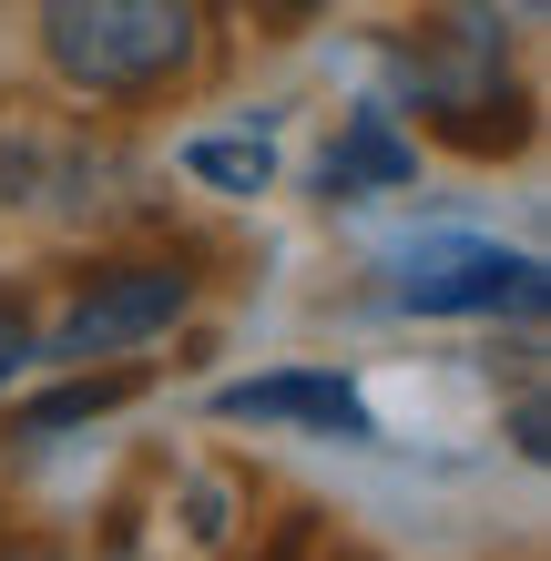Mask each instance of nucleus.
I'll return each mask as SVG.
<instances>
[{
    "label": "nucleus",
    "mask_w": 551,
    "mask_h": 561,
    "mask_svg": "<svg viewBox=\"0 0 551 561\" xmlns=\"http://www.w3.org/2000/svg\"><path fill=\"white\" fill-rule=\"evenodd\" d=\"M184 307H194V276L184 266H103L72 307H61V327L31 337V368H92V357H123V347L164 337Z\"/></svg>",
    "instance_id": "nucleus-4"
},
{
    "label": "nucleus",
    "mask_w": 551,
    "mask_h": 561,
    "mask_svg": "<svg viewBox=\"0 0 551 561\" xmlns=\"http://www.w3.org/2000/svg\"><path fill=\"white\" fill-rule=\"evenodd\" d=\"M255 11H266V21H276V31H307V21H317V11H328V0H255Z\"/></svg>",
    "instance_id": "nucleus-11"
},
{
    "label": "nucleus",
    "mask_w": 551,
    "mask_h": 561,
    "mask_svg": "<svg viewBox=\"0 0 551 561\" xmlns=\"http://www.w3.org/2000/svg\"><path fill=\"white\" fill-rule=\"evenodd\" d=\"M317 184H328V205H368V194L418 184V144L399 134V103H358V113H347L328 163H317Z\"/></svg>",
    "instance_id": "nucleus-7"
},
{
    "label": "nucleus",
    "mask_w": 551,
    "mask_h": 561,
    "mask_svg": "<svg viewBox=\"0 0 551 561\" xmlns=\"http://www.w3.org/2000/svg\"><path fill=\"white\" fill-rule=\"evenodd\" d=\"M92 184H123V163L92 144V134H61V123H0V205L21 215H82L103 205Z\"/></svg>",
    "instance_id": "nucleus-6"
},
{
    "label": "nucleus",
    "mask_w": 551,
    "mask_h": 561,
    "mask_svg": "<svg viewBox=\"0 0 551 561\" xmlns=\"http://www.w3.org/2000/svg\"><path fill=\"white\" fill-rule=\"evenodd\" d=\"M42 61L82 103H164L205 61V0H42Z\"/></svg>",
    "instance_id": "nucleus-2"
},
{
    "label": "nucleus",
    "mask_w": 551,
    "mask_h": 561,
    "mask_svg": "<svg viewBox=\"0 0 551 561\" xmlns=\"http://www.w3.org/2000/svg\"><path fill=\"white\" fill-rule=\"evenodd\" d=\"M388 296L409 317H541V255L491 236H418L388 255Z\"/></svg>",
    "instance_id": "nucleus-3"
},
{
    "label": "nucleus",
    "mask_w": 551,
    "mask_h": 561,
    "mask_svg": "<svg viewBox=\"0 0 551 561\" xmlns=\"http://www.w3.org/2000/svg\"><path fill=\"white\" fill-rule=\"evenodd\" d=\"M134 368H103V378H61L51 388V399H31V409H11V439H31V449H42V439H61V428H82V419H103V409H123V399H134Z\"/></svg>",
    "instance_id": "nucleus-8"
},
{
    "label": "nucleus",
    "mask_w": 551,
    "mask_h": 561,
    "mask_svg": "<svg viewBox=\"0 0 551 561\" xmlns=\"http://www.w3.org/2000/svg\"><path fill=\"white\" fill-rule=\"evenodd\" d=\"M11 561H51V551H11Z\"/></svg>",
    "instance_id": "nucleus-12"
},
{
    "label": "nucleus",
    "mask_w": 551,
    "mask_h": 561,
    "mask_svg": "<svg viewBox=\"0 0 551 561\" xmlns=\"http://www.w3.org/2000/svg\"><path fill=\"white\" fill-rule=\"evenodd\" d=\"M31 337H42V327H31V307H21V296H0V399H11V378L31 368Z\"/></svg>",
    "instance_id": "nucleus-10"
},
{
    "label": "nucleus",
    "mask_w": 551,
    "mask_h": 561,
    "mask_svg": "<svg viewBox=\"0 0 551 561\" xmlns=\"http://www.w3.org/2000/svg\"><path fill=\"white\" fill-rule=\"evenodd\" d=\"M225 428H317V439L378 449V409L358 399L347 368H266V378H225L215 388Z\"/></svg>",
    "instance_id": "nucleus-5"
},
{
    "label": "nucleus",
    "mask_w": 551,
    "mask_h": 561,
    "mask_svg": "<svg viewBox=\"0 0 551 561\" xmlns=\"http://www.w3.org/2000/svg\"><path fill=\"white\" fill-rule=\"evenodd\" d=\"M184 174L215 194H266L276 184V144L266 134H184Z\"/></svg>",
    "instance_id": "nucleus-9"
},
{
    "label": "nucleus",
    "mask_w": 551,
    "mask_h": 561,
    "mask_svg": "<svg viewBox=\"0 0 551 561\" xmlns=\"http://www.w3.org/2000/svg\"><path fill=\"white\" fill-rule=\"evenodd\" d=\"M388 82L409 92V113L449 134L460 153H521L531 144V92L510 82V31L480 21L470 0L449 21H418V31H388L378 42Z\"/></svg>",
    "instance_id": "nucleus-1"
}]
</instances>
